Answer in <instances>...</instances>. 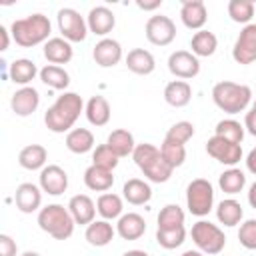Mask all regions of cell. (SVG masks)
<instances>
[{"label": "cell", "mask_w": 256, "mask_h": 256, "mask_svg": "<svg viewBox=\"0 0 256 256\" xmlns=\"http://www.w3.org/2000/svg\"><path fill=\"white\" fill-rule=\"evenodd\" d=\"M74 56V50H72V44L68 40H64L62 36H56V38H50L46 44H44V58L50 62V64H68Z\"/></svg>", "instance_id": "obj_20"}, {"label": "cell", "mask_w": 256, "mask_h": 256, "mask_svg": "<svg viewBox=\"0 0 256 256\" xmlns=\"http://www.w3.org/2000/svg\"><path fill=\"white\" fill-rule=\"evenodd\" d=\"M48 152L42 144H28L18 154V164L26 170H42L46 166Z\"/></svg>", "instance_id": "obj_26"}, {"label": "cell", "mask_w": 256, "mask_h": 256, "mask_svg": "<svg viewBox=\"0 0 256 256\" xmlns=\"http://www.w3.org/2000/svg\"><path fill=\"white\" fill-rule=\"evenodd\" d=\"M14 202H16V208L20 212L32 214L42 204V188L32 184V182H22L14 192Z\"/></svg>", "instance_id": "obj_16"}, {"label": "cell", "mask_w": 256, "mask_h": 256, "mask_svg": "<svg viewBox=\"0 0 256 256\" xmlns=\"http://www.w3.org/2000/svg\"><path fill=\"white\" fill-rule=\"evenodd\" d=\"M186 206L194 216L210 214L214 206V188L206 178H196L186 188Z\"/></svg>", "instance_id": "obj_6"}, {"label": "cell", "mask_w": 256, "mask_h": 256, "mask_svg": "<svg viewBox=\"0 0 256 256\" xmlns=\"http://www.w3.org/2000/svg\"><path fill=\"white\" fill-rule=\"evenodd\" d=\"M84 114L88 118V122L92 126H106L110 122V104L104 96H92L88 102H86V108H84Z\"/></svg>", "instance_id": "obj_24"}, {"label": "cell", "mask_w": 256, "mask_h": 256, "mask_svg": "<svg viewBox=\"0 0 256 256\" xmlns=\"http://www.w3.org/2000/svg\"><path fill=\"white\" fill-rule=\"evenodd\" d=\"M212 100H214V104L222 112H226V114H238V112H244L248 108V104L252 102V90L246 84L222 80V82L214 84V88H212Z\"/></svg>", "instance_id": "obj_3"}, {"label": "cell", "mask_w": 256, "mask_h": 256, "mask_svg": "<svg viewBox=\"0 0 256 256\" xmlns=\"http://www.w3.org/2000/svg\"><path fill=\"white\" fill-rule=\"evenodd\" d=\"M244 128H246L252 136H256V110H254V108H250V110L246 112V116H244Z\"/></svg>", "instance_id": "obj_47"}, {"label": "cell", "mask_w": 256, "mask_h": 256, "mask_svg": "<svg viewBox=\"0 0 256 256\" xmlns=\"http://www.w3.org/2000/svg\"><path fill=\"white\" fill-rule=\"evenodd\" d=\"M190 48H192V54L196 58H208L216 52L218 38L210 30H198V32H194V36L190 40Z\"/></svg>", "instance_id": "obj_29"}, {"label": "cell", "mask_w": 256, "mask_h": 256, "mask_svg": "<svg viewBox=\"0 0 256 256\" xmlns=\"http://www.w3.org/2000/svg\"><path fill=\"white\" fill-rule=\"evenodd\" d=\"M66 148L74 154H86L94 148V134L88 128H72L66 134Z\"/></svg>", "instance_id": "obj_31"}, {"label": "cell", "mask_w": 256, "mask_h": 256, "mask_svg": "<svg viewBox=\"0 0 256 256\" xmlns=\"http://www.w3.org/2000/svg\"><path fill=\"white\" fill-rule=\"evenodd\" d=\"M144 32H146L148 42L154 46H168L176 38V26H174L172 18H168L164 14L150 16Z\"/></svg>", "instance_id": "obj_9"}, {"label": "cell", "mask_w": 256, "mask_h": 256, "mask_svg": "<svg viewBox=\"0 0 256 256\" xmlns=\"http://www.w3.org/2000/svg\"><path fill=\"white\" fill-rule=\"evenodd\" d=\"M214 132H216V136H220L224 140H230L234 144H242V140H244V126L234 118L220 120L214 128Z\"/></svg>", "instance_id": "obj_38"}, {"label": "cell", "mask_w": 256, "mask_h": 256, "mask_svg": "<svg viewBox=\"0 0 256 256\" xmlns=\"http://www.w3.org/2000/svg\"><path fill=\"white\" fill-rule=\"evenodd\" d=\"M118 160H120V158L110 150L108 144H100V146H96L94 152H92V164H94V166H100V168H104V170H110V172L118 166Z\"/></svg>", "instance_id": "obj_43"}, {"label": "cell", "mask_w": 256, "mask_h": 256, "mask_svg": "<svg viewBox=\"0 0 256 256\" xmlns=\"http://www.w3.org/2000/svg\"><path fill=\"white\" fill-rule=\"evenodd\" d=\"M218 186L222 188V192L234 196V194H238V192L244 190V186H246V174L242 170H238V168H228V170H224L220 174Z\"/></svg>", "instance_id": "obj_35"}, {"label": "cell", "mask_w": 256, "mask_h": 256, "mask_svg": "<svg viewBox=\"0 0 256 256\" xmlns=\"http://www.w3.org/2000/svg\"><path fill=\"white\" fill-rule=\"evenodd\" d=\"M184 240H186L184 226L168 228V230H156V242H158V246H162L166 250H174V248L182 246Z\"/></svg>", "instance_id": "obj_40"}, {"label": "cell", "mask_w": 256, "mask_h": 256, "mask_svg": "<svg viewBox=\"0 0 256 256\" xmlns=\"http://www.w3.org/2000/svg\"><path fill=\"white\" fill-rule=\"evenodd\" d=\"M20 256H40L38 252H32V250H28V252H24V254H20Z\"/></svg>", "instance_id": "obj_54"}, {"label": "cell", "mask_w": 256, "mask_h": 256, "mask_svg": "<svg viewBox=\"0 0 256 256\" xmlns=\"http://www.w3.org/2000/svg\"><path fill=\"white\" fill-rule=\"evenodd\" d=\"M182 256H204V254H202L200 250H186Z\"/></svg>", "instance_id": "obj_53"}, {"label": "cell", "mask_w": 256, "mask_h": 256, "mask_svg": "<svg viewBox=\"0 0 256 256\" xmlns=\"http://www.w3.org/2000/svg\"><path fill=\"white\" fill-rule=\"evenodd\" d=\"M252 108H254V110H256V100H254V104H252Z\"/></svg>", "instance_id": "obj_55"}, {"label": "cell", "mask_w": 256, "mask_h": 256, "mask_svg": "<svg viewBox=\"0 0 256 256\" xmlns=\"http://www.w3.org/2000/svg\"><path fill=\"white\" fill-rule=\"evenodd\" d=\"M228 16L232 18V22L246 26L254 18V4L250 0H230L228 2Z\"/></svg>", "instance_id": "obj_39"}, {"label": "cell", "mask_w": 256, "mask_h": 256, "mask_svg": "<svg viewBox=\"0 0 256 256\" xmlns=\"http://www.w3.org/2000/svg\"><path fill=\"white\" fill-rule=\"evenodd\" d=\"M12 32V40L22 46V48H32L38 44H46L50 40V32H52V24L48 20V16L36 12L30 14L26 18H18L12 22L10 26Z\"/></svg>", "instance_id": "obj_2"}, {"label": "cell", "mask_w": 256, "mask_h": 256, "mask_svg": "<svg viewBox=\"0 0 256 256\" xmlns=\"http://www.w3.org/2000/svg\"><path fill=\"white\" fill-rule=\"evenodd\" d=\"M92 58L100 68H112L122 60V46L114 38H102L92 50Z\"/></svg>", "instance_id": "obj_15"}, {"label": "cell", "mask_w": 256, "mask_h": 256, "mask_svg": "<svg viewBox=\"0 0 256 256\" xmlns=\"http://www.w3.org/2000/svg\"><path fill=\"white\" fill-rule=\"evenodd\" d=\"M168 70L182 80H190L200 72V60L188 50H176L168 56Z\"/></svg>", "instance_id": "obj_11"}, {"label": "cell", "mask_w": 256, "mask_h": 256, "mask_svg": "<svg viewBox=\"0 0 256 256\" xmlns=\"http://www.w3.org/2000/svg\"><path fill=\"white\" fill-rule=\"evenodd\" d=\"M38 226L56 240H68L74 234V218L62 204H48L38 212Z\"/></svg>", "instance_id": "obj_4"}, {"label": "cell", "mask_w": 256, "mask_h": 256, "mask_svg": "<svg viewBox=\"0 0 256 256\" xmlns=\"http://www.w3.org/2000/svg\"><path fill=\"white\" fill-rule=\"evenodd\" d=\"M86 22H88V30L92 34L106 38L116 26V16L108 6H94V8H90Z\"/></svg>", "instance_id": "obj_14"}, {"label": "cell", "mask_w": 256, "mask_h": 256, "mask_svg": "<svg viewBox=\"0 0 256 256\" xmlns=\"http://www.w3.org/2000/svg\"><path fill=\"white\" fill-rule=\"evenodd\" d=\"M40 188L50 196H60L68 188V174L58 164H48L40 170Z\"/></svg>", "instance_id": "obj_12"}, {"label": "cell", "mask_w": 256, "mask_h": 256, "mask_svg": "<svg viewBox=\"0 0 256 256\" xmlns=\"http://www.w3.org/2000/svg\"><path fill=\"white\" fill-rule=\"evenodd\" d=\"M164 100L174 108H184L192 100V86L186 80H172L164 88Z\"/></svg>", "instance_id": "obj_25"}, {"label": "cell", "mask_w": 256, "mask_h": 256, "mask_svg": "<svg viewBox=\"0 0 256 256\" xmlns=\"http://www.w3.org/2000/svg\"><path fill=\"white\" fill-rule=\"evenodd\" d=\"M242 216H244V210H242L240 202L234 200V198L222 200V202L218 204V208H216V218H218V222L224 224V226H228V228L240 224Z\"/></svg>", "instance_id": "obj_33"}, {"label": "cell", "mask_w": 256, "mask_h": 256, "mask_svg": "<svg viewBox=\"0 0 256 256\" xmlns=\"http://www.w3.org/2000/svg\"><path fill=\"white\" fill-rule=\"evenodd\" d=\"M122 256H150V254H146L144 250H128V252H124Z\"/></svg>", "instance_id": "obj_52"}, {"label": "cell", "mask_w": 256, "mask_h": 256, "mask_svg": "<svg viewBox=\"0 0 256 256\" xmlns=\"http://www.w3.org/2000/svg\"><path fill=\"white\" fill-rule=\"evenodd\" d=\"M206 152L208 156H212L216 162L224 164V166H236L240 160H242V146L240 144H234L230 140H224L220 136H212L208 138L206 142Z\"/></svg>", "instance_id": "obj_8"}, {"label": "cell", "mask_w": 256, "mask_h": 256, "mask_svg": "<svg viewBox=\"0 0 256 256\" xmlns=\"http://www.w3.org/2000/svg\"><path fill=\"white\" fill-rule=\"evenodd\" d=\"M122 196H124V200H126L128 204H132V206H142V204L150 202V198H152V188H150L148 182H144V180H140V178H130V180H126L124 186H122Z\"/></svg>", "instance_id": "obj_21"}, {"label": "cell", "mask_w": 256, "mask_h": 256, "mask_svg": "<svg viewBox=\"0 0 256 256\" xmlns=\"http://www.w3.org/2000/svg\"><path fill=\"white\" fill-rule=\"evenodd\" d=\"M160 154H162V158H164L172 168L182 166L184 160H186V148H184V144H176V142H170V140H164V142H162Z\"/></svg>", "instance_id": "obj_41"}, {"label": "cell", "mask_w": 256, "mask_h": 256, "mask_svg": "<svg viewBox=\"0 0 256 256\" xmlns=\"http://www.w3.org/2000/svg\"><path fill=\"white\" fill-rule=\"evenodd\" d=\"M68 210H70L74 222H76V224H82V226L92 224V222H94V216H96V212H98L94 200H92L90 196H86V194H76V196H72L70 202H68Z\"/></svg>", "instance_id": "obj_18"}, {"label": "cell", "mask_w": 256, "mask_h": 256, "mask_svg": "<svg viewBox=\"0 0 256 256\" xmlns=\"http://www.w3.org/2000/svg\"><path fill=\"white\" fill-rule=\"evenodd\" d=\"M40 80L54 88V90H66L68 84H70V74L62 68V66H56V64H46L42 70H40Z\"/></svg>", "instance_id": "obj_34"}, {"label": "cell", "mask_w": 256, "mask_h": 256, "mask_svg": "<svg viewBox=\"0 0 256 256\" xmlns=\"http://www.w3.org/2000/svg\"><path fill=\"white\" fill-rule=\"evenodd\" d=\"M0 38H2V44H0V50H8V44H10V36H8V28L6 26H0Z\"/></svg>", "instance_id": "obj_50"}, {"label": "cell", "mask_w": 256, "mask_h": 256, "mask_svg": "<svg viewBox=\"0 0 256 256\" xmlns=\"http://www.w3.org/2000/svg\"><path fill=\"white\" fill-rule=\"evenodd\" d=\"M84 108L86 106H84L80 94H76V92H62L54 100V104L46 110L44 124L54 134L70 132L72 126L76 124V120L80 118V114H82Z\"/></svg>", "instance_id": "obj_1"}, {"label": "cell", "mask_w": 256, "mask_h": 256, "mask_svg": "<svg viewBox=\"0 0 256 256\" xmlns=\"http://www.w3.org/2000/svg\"><path fill=\"white\" fill-rule=\"evenodd\" d=\"M96 210L98 214L102 216V220H114V218H120L122 216V210H124V204H122V198L114 192H104L98 196L96 200Z\"/></svg>", "instance_id": "obj_32"}, {"label": "cell", "mask_w": 256, "mask_h": 256, "mask_svg": "<svg viewBox=\"0 0 256 256\" xmlns=\"http://www.w3.org/2000/svg\"><path fill=\"white\" fill-rule=\"evenodd\" d=\"M190 236H192L194 244L198 246V250L202 254L214 256V254H220L224 250V246H226L224 232L216 224H212L208 220H198L196 224H192Z\"/></svg>", "instance_id": "obj_5"}, {"label": "cell", "mask_w": 256, "mask_h": 256, "mask_svg": "<svg viewBox=\"0 0 256 256\" xmlns=\"http://www.w3.org/2000/svg\"><path fill=\"white\" fill-rule=\"evenodd\" d=\"M232 58L242 66L256 62V24L250 22L240 30L232 48Z\"/></svg>", "instance_id": "obj_10"}, {"label": "cell", "mask_w": 256, "mask_h": 256, "mask_svg": "<svg viewBox=\"0 0 256 256\" xmlns=\"http://www.w3.org/2000/svg\"><path fill=\"white\" fill-rule=\"evenodd\" d=\"M246 168H248V172H252L254 176H256V146L248 152V156H246Z\"/></svg>", "instance_id": "obj_49"}, {"label": "cell", "mask_w": 256, "mask_h": 256, "mask_svg": "<svg viewBox=\"0 0 256 256\" xmlns=\"http://www.w3.org/2000/svg\"><path fill=\"white\" fill-rule=\"evenodd\" d=\"M180 20L190 30H204L208 20V10L202 0H184L180 8Z\"/></svg>", "instance_id": "obj_17"}, {"label": "cell", "mask_w": 256, "mask_h": 256, "mask_svg": "<svg viewBox=\"0 0 256 256\" xmlns=\"http://www.w3.org/2000/svg\"><path fill=\"white\" fill-rule=\"evenodd\" d=\"M172 172H174V168L162 158V154L154 160V162H150L148 166H144L142 168V174L150 180V182H156V184H162V182H168L170 180V176H172Z\"/></svg>", "instance_id": "obj_36"}, {"label": "cell", "mask_w": 256, "mask_h": 256, "mask_svg": "<svg viewBox=\"0 0 256 256\" xmlns=\"http://www.w3.org/2000/svg\"><path fill=\"white\" fill-rule=\"evenodd\" d=\"M192 136H194V124L188 122V120H180V122H176L168 128L164 140H170V142H176V144H186Z\"/></svg>", "instance_id": "obj_42"}, {"label": "cell", "mask_w": 256, "mask_h": 256, "mask_svg": "<svg viewBox=\"0 0 256 256\" xmlns=\"http://www.w3.org/2000/svg\"><path fill=\"white\" fill-rule=\"evenodd\" d=\"M58 30L64 40L68 42H84L88 34V22L84 16H80L78 10L74 8H60L58 10Z\"/></svg>", "instance_id": "obj_7"}, {"label": "cell", "mask_w": 256, "mask_h": 256, "mask_svg": "<svg viewBox=\"0 0 256 256\" xmlns=\"http://www.w3.org/2000/svg\"><path fill=\"white\" fill-rule=\"evenodd\" d=\"M114 234H116V230H114V226L108 220H94L92 224L86 226V232H84L88 244L90 246H96V248L108 246L112 242Z\"/></svg>", "instance_id": "obj_23"}, {"label": "cell", "mask_w": 256, "mask_h": 256, "mask_svg": "<svg viewBox=\"0 0 256 256\" xmlns=\"http://www.w3.org/2000/svg\"><path fill=\"white\" fill-rule=\"evenodd\" d=\"M36 74H40V72H38L36 64H34L32 60H28V58H18V60H14V62L10 64V70H8L10 80H12L14 84H20V86H28V84L36 78Z\"/></svg>", "instance_id": "obj_30"}, {"label": "cell", "mask_w": 256, "mask_h": 256, "mask_svg": "<svg viewBox=\"0 0 256 256\" xmlns=\"http://www.w3.org/2000/svg\"><path fill=\"white\" fill-rule=\"evenodd\" d=\"M84 184H86V188H90L94 192H106L112 188L114 176L110 170H104V168L92 164L84 170Z\"/></svg>", "instance_id": "obj_28"}, {"label": "cell", "mask_w": 256, "mask_h": 256, "mask_svg": "<svg viewBox=\"0 0 256 256\" xmlns=\"http://www.w3.org/2000/svg\"><path fill=\"white\" fill-rule=\"evenodd\" d=\"M184 210L178 204H166L160 214H158V230H168V228H178L184 226Z\"/></svg>", "instance_id": "obj_37"}, {"label": "cell", "mask_w": 256, "mask_h": 256, "mask_svg": "<svg viewBox=\"0 0 256 256\" xmlns=\"http://www.w3.org/2000/svg\"><path fill=\"white\" fill-rule=\"evenodd\" d=\"M16 254H18L16 240L8 234H0V256H16Z\"/></svg>", "instance_id": "obj_46"}, {"label": "cell", "mask_w": 256, "mask_h": 256, "mask_svg": "<svg viewBox=\"0 0 256 256\" xmlns=\"http://www.w3.org/2000/svg\"><path fill=\"white\" fill-rule=\"evenodd\" d=\"M248 204L256 210V182H252V186L248 190Z\"/></svg>", "instance_id": "obj_51"}, {"label": "cell", "mask_w": 256, "mask_h": 256, "mask_svg": "<svg viewBox=\"0 0 256 256\" xmlns=\"http://www.w3.org/2000/svg\"><path fill=\"white\" fill-rule=\"evenodd\" d=\"M238 240L246 250H256V220L254 218H250V220L240 224Z\"/></svg>", "instance_id": "obj_45"}, {"label": "cell", "mask_w": 256, "mask_h": 256, "mask_svg": "<svg viewBox=\"0 0 256 256\" xmlns=\"http://www.w3.org/2000/svg\"><path fill=\"white\" fill-rule=\"evenodd\" d=\"M126 66H128L130 72H134L138 76H148V74L154 72L156 60H154L152 52H148L144 48H134L126 56Z\"/></svg>", "instance_id": "obj_22"}, {"label": "cell", "mask_w": 256, "mask_h": 256, "mask_svg": "<svg viewBox=\"0 0 256 256\" xmlns=\"http://www.w3.org/2000/svg\"><path fill=\"white\" fill-rule=\"evenodd\" d=\"M136 6H138L140 10L152 12V10H156V8L162 6V0H150V2H146V0H136Z\"/></svg>", "instance_id": "obj_48"}, {"label": "cell", "mask_w": 256, "mask_h": 256, "mask_svg": "<svg viewBox=\"0 0 256 256\" xmlns=\"http://www.w3.org/2000/svg\"><path fill=\"white\" fill-rule=\"evenodd\" d=\"M160 156V148H156L154 144H148V142H142V144H136L134 152H132V158L136 162V166L142 170L144 166H148L150 162H154L156 158Z\"/></svg>", "instance_id": "obj_44"}, {"label": "cell", "mask_w": 256, "mask_h": 256, "mask_svg": "<svg viewBox=\"0 0 256 256\" xmlns=\"http://www.w3.org/2000/svg\"><path fill=\"white\" fill-rule=\"evenodd\" d=\"M106 144L110 146V150L118 156V158H124V156H130L136 148V142H134V136L132 132L124 130V128H116L108 134L106 138Z\"/></svg>", "instance_id": "obj_27"}, {"label": "cell", "mask_w": 256, "mask_h": 256, "mask_svg": "<svg viewBox=\"0 0 256 256\" xmlns=\"http://www.w3.org/2000/svg\"><path fill=\"white\" fill-rule=\"evenodd\" d=\"M144 232H146V220L136 212L122 214L116 222V234L122 240H138L144 236Z\"/></svg>", "instance_id": "obj_19"}, {"label": "cell", "mask_w": 256, "mask_h": 256, "mask_svg": "<svg viewBox=\"0 0 256 256\" xmlns=\"http://www.w3.org/2000/svg\"><path fill=\"white\" fill-rule=\"evenodd\" d=\"M38 104H40V94H38V90L34 86H22L10 98L12 112L16 116H22V118L34 114L36 108H38Z\"/></svg>", "instance_id": "obj_13"}]
</instances>
